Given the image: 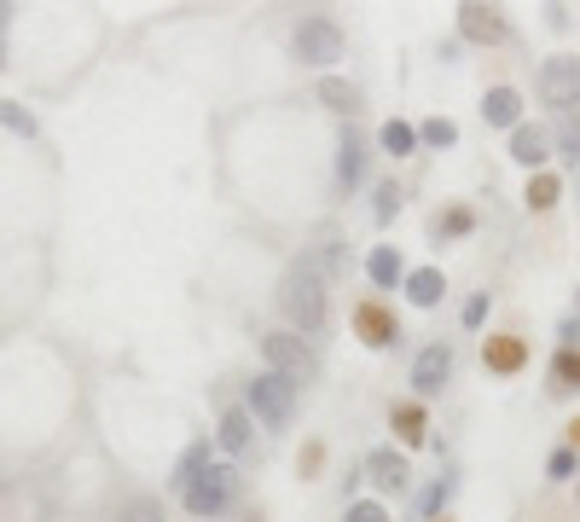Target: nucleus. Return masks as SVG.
<instances>
[{
	"instance_id": "obj_1",
	"label": "nucleus",
	"mask_w": 580,
	"mask_h": 522,
	"mask_svg": "<svg viewBox=\"0 0 580 522\" xmlns=\"http://www.w3.org/2000/svg\"><path fill=\"white\" fill-rule=\"evenodd\" d=\"M279 308H285V319H290L302 336H319V331H326V314H331L326 279H319L314 267H290L285 284H279Z\"/></svg>"
},
{
	"instance_id": "obj_2",
	"label": "nucleus",
	"mask_w": 580,
	"mask_h": 522,
	"mask_svg": "<svg viewBox=\"0 0 580 522\" xmlns=\"http://www.w3.org/2000/svg\"><path fill=\"white\" fill-rule=\"evenodd\" d=\"M262 360H267V372L290 378L297 390L319 378V355H314L308 343H302L297 331H267V336H262Z\"/></svg>"
},
{
	"instance_id": "obj_3",
	"label": "nucleus",
	"mask_w": 580,
	"mask_h": 522,
	"mask_svg": "<svg viewBox=\"0 0 580 522\" xmlns=\"http://www.w3.org/2000/svg\"><path fill=\"white\" fill-rule=\"evenodd\" d=\"M250 418H262L267 430H290V418H297V383L279 378V372H262V378H250Z\"/></svg>"
},
{
	"instance_id": "obj_4",
	"label": "nucleus",
	"mask_w": 580,
	"mask_h": 522,
	"mask_svg": "<svg viewBox=\"0 0 580 522\" xmlns=\"http://www.w3.org/2000/svg\"><path fill=\"white\" fill-rule=\"evenodd\" d=\"M232 494H238V470L232 464H210L180 499H186V511H192V517H220L232 505Z\"/></svg>"
},
{
	"instance_id": "obj_5",
	"label": "nucleus",
	"mask_w": 580,
	"mask_h": 522,
	"mask_svg": "<svg viewBox=\"0 0 580 522\" xmlns=\"http://www.w3.org/2000/svg\"><path fill=\"white\" fill-rule=\"evenodd\" d=\"M540 99L552 111H563V116H575V105H580V59H569V53L545 59L540 64Z\"/></svg>"
},
{
	"instance_id": "obj_6",
	"label": "nucleus",
	"mask_w": 580,
	"mask_h": 522,
	"mask_svg": "<svg viewBox=\"0 0 580 522\" xmlns=\"http://www.w3.org/2000/svg\"><path fill=\"white\" fill-rule=\"evenodd\" d=\"M297 59L314 64V71H326V64L343 59V29L331 18H302L297 24Z\"/></svg>"
},
{
	"instance_id": "obj_7",
	"label": "nucleus",
	"mask_w": 580,
	"mask_h": 522,
	"mask_svg": "<svg viewBox=\"0 0 580 522\" xmlns=\"http://www.w3.org/2000/svg\"><path fill=\"white\" fill-rule=\"evenodd\" d=\"M453 378V348L447 343H430V348H418V360H413V390L430 400L441 395V383Z\"/></svg>"
},
{
	"instance_id": "obj_8",
	"label": "nucleus",
	"mask_w": 580,
	"mask_h": 522,
	"mask_svg": "<svg viewBox=\"0 0 580 522\" xmlns=\"http://www.w3.org/2000/svg\"><path fill=\"white\" fill-rule=\"evenodd\" d=\"M354 336H361L366 348H389L401 336V326H395V314H389L383 302H361V308H354Z\"/></svg>"
},
{
	"instance_id": "obj_9",
	"label": "nucleus",
	"mask_w": 580,
	"mask_h": 522,
	"mask_svg": "<svg viewBox=\"0 0 580 522\" xmlns=\"http://www.w3.org/2000/svg\"><path fill=\"white\" fill-rule=\"evenodd\" d=\"M482 366H488L493 378H517L522 366H528V343H522V336H488Z\"/></svg>"
},
{
	"instance_id": "obj_10",
	"label": "nucleus",
	"mask_w": 580,
	"mask_h": 522,
	"mask_svg": "<svg viewBox=\"0 0 580 522\" xmlns=\"http://www.w3.org/2000/svg\"><path fill=\"white\" fill-rule=\"evenodd\" d=\"M366 476L378 482L383 494H406V487H413V470H406V459H401L395 447H378V453H371V459H366Z\"/></svg>"
},
{
	"instance_id": "obj_11",
	"label": "nucleus",
	"mask_w": 580,
	"mask_h": 522,
	"mask_svg": "<svg viewBox=\"0 0 580 522\" xmlns=\"http://www.w3.org/2000/svg\"><path fill=\"white\" fill-rule=\"evenodd\" d=\"M458 36L493 47V41H505V18L493 7H458Z\"/></svg>"
},
{
	"instance_id": "obj_12",
	"label": "nucleus",
	"mask_w": 580,
	"mask_h": 522,
	"mask_svg": "<svg viewBox=\"0 0 580 522\" xmlns=\"http://www.w3.org/2000/svg\"><path fill=\"white\" fill-rule=\"evenodd\" d=\"M510 157H517L522 168H540L545 157H552V133L534 128V123H517V133H510Z\"/></svg>"
},
{
	"instance_id": "obj_13",
	"label": "nucleus",
	"mask_w": 580,
	"mask_h": 522,
	"mask_svg": "<svg viewBox=\"0 0 580 522\" xmlns=\"http://www.w3.org/2000/svg\"><path fill=\"white\" fill-rule=\"evenodd\" d=\"M361 180H366V145L354 133H343V145H337V187L354 192Z\"/></svg>"
},
{
	"instance_id": "obj_14",
	"label": "nucleus",
	"mask_w": 580,
	"mask_h": 522,
	"mask_svg": "<svg viewBox=\"0 0 580 522\" xmlns=\"http://www.w3.org/2000/svg\"><path fill=\"white\" fill-rule=\"evenodd\" d=\"M441 296H447L441 267H418V273H406V302H413V308H436Z\"/></svg>"
},
{
	"instance_id": "obj_15",
	"label": "nucleus",
	"mask_w": 580,
	"mask_h": 522,
	"mask_svg": "<svg viewBox=\"0 0 580 522\" xmlns=\"http://www.w3.org/2000/svg\"><path fill=\"white\" fill-rule=\"evenodd\" d=\"M482 116H488L493 128H517V116H522V93H517V88H488Z\"/></svg>"
},
{
	"instance_id": "obj_16",
	"label": "nucleus",
	"mask_w": 580,
	"mask_h": 522,
	"mask_svg": "<svg viewBox=\"0 0 580 522\" xmlns=\"http://www.w3.org/2000/svg\"><path fill=\"white\" fill-rule=\"evenodd\" d=\"M366 273H371V284H378V291H395V284L406 279L395 244H378V250H371V256H366Z\"/></svg>"
},
{
	"instance_id": "obj_17",
	"label": "nucleus",
	"mask_w": 580,
	"mask_h": 522,
	"mask_svg": "<svg viewBox=\"0 0 580 522\" xmlns=\"http://www.w3.org/2000/svg\"><path fill=\"white\" fill-rule=\"evenodd\" d=\"M389 424H395V435H401L406 447H424V430H430V418H424L418 400H401V407L389 412Z\"/></svg>"
},
{
	"instance_id": "obj_18",
	"label": "nucleus",
	"mask_w": 580,
	"mask_h": 522,
	"mask_svg": "<svg viewBox=\"0 0 580 522\" xmlns=\"http://www.w3.org/2000/svg\"><path fill=\"white\" fill-rule=\"evenodd\" d=\"M215 442L227 447V453H250V412H244V407L220 412V430H215Z\"/></svg>"
},
{
	"instance_id": "obj_19",
	"label": "nucleus",
	"mask_w": 580,
	"mask_h": 522,
	"mask_svg": "<svg viewBox=\"0 0 580 522\" xmlns=\"http://www.w3.org/2000/svg\"><path fill=\"white\" fill-rule=\"evenodd\" d=\"M203 470H210V442H192V447L180 453V464H175V494H186Z\"/></svg>"
},
{
	"instance_id": "obj_20",
	"label": "nucleus",
	"mask_w": 580,
	"mask_h": 522,
	"mask_svg": "<svg viewBox=\"0 0 580 522\" xmlns=\"http://www.w3.org/2000/svg\"><path fill=\"white\" fill-rule=\"evenodd\" d=\"M557 198H563V180H557V175H545V168H540V175H534V180H528L522 204H528V209H534V215H545V209H552V204H557Z\"/></svg>"
},
{
	"instance_id": "obj_21",
	"label": "nucleus",
	"mask_w": 580,
	"mask_h": 522,
	"mask_svg": "<svg viewBox=\"0 0 580 522\" xmlns=\"http://www.w3.org/2000/svg\"><path fill=\"white\" fill-rule=\"evenodd\" d=\"M552 390L557 395L580 390V348H557V355H552Z\"/></svg>"
},
{
	"instance_id": "obj_22",
	"label": "nucleus",
	"mask_w": 580,
	"mask_h": 522,
	"mask_svg": "<svg viewBox=\"0 0 580 522\" xmlns=\"http://www.w3.org/2000/svg\"><path fill=\"white\" fill-rule=\"evenodd\" d=\"M378 145L389 151V157H413V151H418V128L413 123H383Z\"/></svg>"
},
{
	"instance_id": "obj_23",
	"label": "nucleus",
	"mask_w": 580,
	"mask_h": 522,
	"mask_svg": "<svg viewBox=\"0 0 580 522\" xmlns=\"http://www.w3.org/2000/svg\"><path fill=\"white\" fill-rule=\"evenodd\" d=\"M470 227H476V215H470L465 204L447 209V215H436V239H441V244H447V239H465Z\"/></svg>"
},
{
	"instance_id": "obj_24",
	"label": "nucleus",
	"mask_w": 580,
	"mask_h": 522,
	"mask_svg": "<svg viewBox=\"0 0 580 522\" xmlns=\"http://www.w3.org/2000/svg\"><path fill=\"white\" fill-rule=\"evenodd\" d=\"M0 128H12V133H24V140H36V116H29L18 99H0Z\"/></svg>"
},
{
	"instance_id": "obj_25",
	"label": "nucleus",
	"mask_w": 580,
	"mask_h": 522,
	"mask_svg": "<svg viewBox=\"0 0 580 522\" xmlns=\"http://www.w3.org/2000/svg\"><path fill=\"white\" fill-rule=\"evenodd\" d=\"M447 499H453V476H436L430 482V494L418 499V511H424V522H436L441 511H447Z\"/></svg>"
},
{
	"instance_id": "obj_26",
	"label": "nucleus",
	"mask_w": 580,
	"mask_h": 522,
	"mask_svg": "<svg viewBox=\"0 0 580 522\" xmlns=\"http://www.w3.org/2000/svg\"><path fill=\"white\" fill-rule=\"evenodd\" d=\"M319 99H326L331 111H354V88H349V81H337V76L319 81Z\"/></svg>"
},
{
	"instance_id": "obj_27",
	"label": "nucleus",
	"mask_w": 580,
	"mask_h": 522,
	"mask_svg": "<svg viewBox=\"0 0 580 522\" xmlns=\"http://www.w3.org/2000/svg\"><path fill=\"white\" fill-rule=\"evenodd\" d=\"M418 140H424V145H458V128L447 123V116H436V123L418 128Z\"/></svg>"
},
{
	"instance_id": "obj_28",
	"label": "nucleus",
	"mask_w": 580,
	"mask_h": 522,
	"mask_svg": "<svg viewBox=\"0 0 580 522\" xmlns=\"http://www.w3.org/2000/svg\"><path fill=\"white\" fill-rule=\"evenodd\" d=\"M545 470H552V482H569L575 470H580V459H575V447H557L552 459H545Z\"/></svg>"
},
{
	"instance_id": "obj_29",
	"label": "nucleus",
	"mask_w": 580,
	"mask_h": 522,
	"mask_svg": "<svg viewBox=\"0 0 580 522\" xmlns=\"http://www.w3.org/2000/svg\"><path fill=\"white\" fill-rule=\"evenodd\" d=\"M557 145H563V157H569V163H580V123H575V116H563Z\"/></svg>"
},
{
	"instance_id": "obj_30",
	"label": "nucleus",
	"mask_w": 580,
	"mask_h": 522,
	"mask_svg": "<svg viewBox=\"0 0 580 522\" xmlns=\"http://www.w3.org/2000/svg\"><path fill=\"white\" fill-rule=\"evenodd\" d=\"M395 215H401V187H395V180H389V187H378V221L389 227V221H395Z\"/></svg>"
},
{
	"instance_id": "obj_31",
	"label": "nucleus",
	"mask_w": 580,
	"mask_h": 522,
	"mask_svg": "<svg viewBox=\"0 0 580 522\" xmlns=\"http://www.w3.org/2000/svg\"><path fill=\"white\" fill-rule=\"evenodd\" d=\"M349 522H389V511L378 499H361V505H349Z\"/></svg>"
},
{
	"instance_id": "obj_32",
	"label": "nucleus",
	"mask_w": 580,
	"mask_h": 522,
	"mask_svg": "<svg viewBox=\"0 0 580 522\" xmlns=\"http://www.w3.org/2000/svg\"><path fill=\"white\" fill-rule=\"evenodd\" d=\"M482 319H488V291H482V296H470V302H465V326L476 331V326H482Z\"/></svg>"
},
{
	"instance_id": "obj_33",
	"label": "nucleus",
	"mask_w": 580,
	"mask_h": 522,
	"mask_svg": "<svg viewBox=\"0 0 580 522\" xmlns=\"http://www.w3.org/2000/svg\"><path fill=\"white\" fill-rule=\"evenodd\" d=\"M128 522H163V517H157V505H151V499H140V505H128Z\"/></svg>"
},
{
	"instance_id": "obj_34",
	"label": "nucleus",
	"mask_w": 580,
	"mask_h": 522,
	"mask_svg": "<svg viewBox=\"0 0 580 522\" xmlns=\"http://www.w3.org/2000/svg\"><path fill=\"white\" fill-rule=\"evenodd\" d=\"M7 24H12V7H7V0H0V71H7V64H12V59H7Z\"/></svg>"
},
{
	"instance_id": "obj_35",
	"label": "nucleus",
	"mask_w": 580,
	"mask_h": 522,
	"mask_svg": "<svg viewBox=\"0 0 580 522\" xmlns=\"http://www.w3.org/2000/svg\"><path fill=\"white\" fill-rule=\"evenodd\" d=\"M569 442H575V447H580V418H575V424H569Z\"/></svg>"
}]
</instances>
